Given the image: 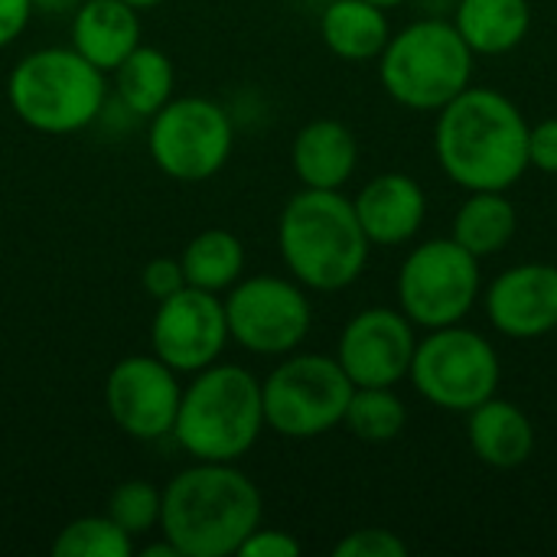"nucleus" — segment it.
Wrapping results in <instances>:
<instances>
[{"instance_id":"obj_1","label":"nucleus","mask_w":557,"mask_h":557,"mask_svg":"<svg viewBox=\"0 0 557 557\" xmlns=\"http://www.w3.org/2000/svg\"><path fill=\"white\" fill-rule=\"evenodd\" d=\"M529 117L499 88L470 85L434 114V157L463 193H509L529 173Z\"/></svg>"},{"instance_id":"obj_2","label":"nucleus","mask_w":557,"mask_h":557,"mask_svg":"<svg viewBox=\"0 0 557 557\" xmlns=\"http://www.w3.org/2000/svg\"><path fill=\"white\" fill-rule=\"evenodd\" d=\"M261 519V490L238 463L196 460L163 486L160 535L180 557L238 555Z\"/></svg>"},{"instance_id":"obj_3","label":"nucleus","mask_w":557,"mask_h":557,"mask_svg":"<svg viewBox=\"0 0 557 557\" xmlns=\"http://www.w3.org/2000/svg\"><path fill=\"white\" fill-rule=\"evenodd\" d=\"M277 251L297 284L313 294H339L366 274L372 242L343 189L304 186L281 209Z\"/></svg>"},{"instance_id":"obj_4","label":"nucleus","mask_w":557,"mask_h":557,"mask_svg":"<svg viewBox=\"0 0 557 557\" xmlns=\"http://www.w3.org/2000/svg\"><path fill=\"white\" fill-rule=\"evenodd\" d=\"M261 379L235 362H212L183 388L173 441L206 463H238L264 431Z\"/></svg>"},{"instance_id":"obj_5","label":"nucleus","mask_w":557,"mask_h":557,"mask_svg":"<svg viewBox=\"0 0 557 557\" xmlns=\"http://www.w3.org/2000/svg\"><path fill=\"white\" fill-rule=\"evenodd\" d=\"M379 62L385 95L418 114H437L473 85L476 55L444 16H421L392 29Z\"/></svg>"},{"instance_id":"obj_6","label":"nucleus","mask_w":557,"mask_h":557,"mask_svg":"<svg viewBox=\"0 0 557 557\" xmlns=\"http://www.w3.org/2000/svg\"><path fill=\"white\" fill-rule=\"evenodd\" d=\"M7 101L29 131L65 137L91 127L104 114L108 82L78 49L46 46L13 65Z\"/></svg>"},{"instance_id":"obj_7","label":"nucleus","mask_w":557,"mask_h":557,"mask_svg":"<svg viewBox=\"0 0 557 557\" xmlns=\"http://www.w3.org/2000/svg\"><path fill=\"white\" fill-rule=\"evenodd\" d=\"M408 382L431 408L470 414L476 405L499 395L503 359L480 330L454 323L418 336Z\"/></svg>"},{"instance_id":"obj_8","label":"nucleus","mask_w":557,"mask_h":557,"mask_svg":"<svg viewBox=\"0 0 557 557\" xmlns=\"http://www.w3.org/2000/svg\"><path fill=\"white\" fill-rule=\"evenodd\" d=\"M352 382L323 352H287L261 382L264 424L287 441H313L343 428Z\"/></svg>"},{"instance_id":"obj_9","label":"nucleus","mask_w":557,"mask_h":557,"mask_svg":"<svg viewBox=\"0 0 557 557\" xmlns=\"http://www.w3.org/2000/svg\"><path fill=\"white\" fill-rule=\"evenodd\" d=\"M480 297V258H473L450 235L414 245L395 277V307L424 333L463 323Z\"/></svg>"},{"instance_id":"obj_10","label":"nucleus","mask_w":557,"mask_h":557,"mask_svg":"<svg viewBox=\"0 0 557 557\" xmlns=\"http://www.w3.org/2000/svg\"><path fill=\"white\" fill-rule=\"evenodd\" d=\"M147 150L170 180L206 183L225 170L235 150V121L206 95L170 98L150 117Z\"/></svg>"},{"instance_id":"obj_11","label":"nucleus","mask_w":557,"mask_h":557,"mask_svg":"<svg viewBox=\"0 0 557 557\" xmlns=\"http://www.w3.org/2000/svg\"><path fill=\"white\" fill-rule=\"evenodd\" d=\"M228 339L251 356L281 359L297 352L313 330V304L307 287L290 274H255L235 281L225 297Z\"/></svg>"},{"instance_id":"obj_12","label":"nucleus","mask_w":557,"mask_h":557,"mask_svg":"<svg viewBox=\"0 0 557 557\" xmlns=\"http://www.w3.org/2000/svg\"><path fill=\"white\" fill-rule=\"evenodd\" d=\"M228 320L219 294L183 287L160 300L150 320V349L180 375H196L222 359L228 346Z\"/></svg>"},{"instance_id":"obj_13","label":"nucleus","mask_w":557,"mask_h":557,"mask_svg":"<svg viewBox=\"0 0 557 557\" xmlns=\"http://www.w3.org/2000/svg\"><path fill=\"white\" fill-rule=\"evenodd\" d=\"M418 326L398 307H366L346 320L336 362L356 388H398L408 379Z\"/></svg>"},{"instance_id":"obj_14","label":"nucleus","mask_w":557,"mask_h":557,"mask_svg":"<svg viewBox=\"0 0 557 557\" xmlns=\"http://www.w3.org/2000/svg\"><path fill=\"white\" fill-rule=\"evenodd\" d=\"M183 385L180 372H173L153 352L124 356L104 375V408L117 431L134 441H160L173 434L180 411Z\"/></svg>"},{"instance_id":"obj_15","label":"nucleus","mask_w":557,"mask_h":557,"mask_svg":"<svg viewBox=\"0 0 557 557\" xmlns=\"http://www.w3.org/2000/svg\"><path fill=\"white\" fill-rule=\"evenodd\" d=\"M490 326L516 343H532L557 333V264L522 261L499 271L483 290Z\"/></svg>"},{"instance_id":"obj_16","label":"nucleus","mask_w":557,"mask_h":557,"mask_svg":"<svg viewBox=\"0 0 557 557\" xmlns=\"http://www.w3.org/2000/svg\"><path fill=\"white\" fill-rule=\"evenodd\" d=\"M352 209L372 248H398L418 238L428 222V193L424 186L401 170L372 176L356 196Z\"/></svg>"},{"instance_id":"obj_17","label":"nucleus","mask_w":557,"mask_h":557,"mask_svg":"<svg viewBox=\"0 0 557 557\" xmlns=\"http://www.w3.org/2000/svg\"><path fill=\"white\" fill-rule=\"evenodd\" d=\"M290 166L307 189H343L359 166V140L349 124L313 117L294 134Z\"/></svg>"},{"instance_id":"obj_18","label":"nucleus","mask_w":557,"mask_h":557,"mask_svg":"<svg viewBox=\"0 0 557 557\" xmlns=\"http://www.w3.org/2000/svg\"><path fill=\"white\" fill-rule=\"evenodd\" d=\"M467 444L493 470H516L532 460L539 434L532 418L509 398H486L467 414Z\"/></svg>"},{"instance_id":"obj_19","label":"nucleus","mask_w":557,"mask_h":557,"mask_svg":"<svg viewBox=\"0 0 557 557\" xmlns=\"http://www.w3.org/2000/svg\"><path fill=\"white\" fill-rule=\"evenodd\" d=\"M140 46V10L124 0H82L72 13V49L104 75Z\"/></svg>"},{"instance_id":"obj_20","label":"nucleus","mask_w":557,"mask_h":557,"mask_svg":"<svg viewBox=\"0 0 557 557\" xmlns=\"http://www.w3.org/2000/svg\"><path fill=\"white\" fill-rule=\"evenodd\" d=\"M450 23L473 55H506L532 33L535 10L532 0H457Z\"/></svg>"},{"instance_id":"obj_21","label":"nucleus","mask_w":557,"mask_h":557,"mask_svg":"<svg viewBox=\"0 0 557 557\" xmlns=\"http://www.w3.org/2000/svg\"><path fill=\"white\" fill-rule=\"evenodd\" d=\"M388 36V10L369 0H330L320 13V39L343 62L379 59Z\"/></svg>"},{"instance_id":"obj_22","label":"nucleus","mask_w":557,"mask_h":557,"mask_svg":"<svg viewBox=\"0 0 557 557\" xmlns=\"http://www.w3.org/2000/svg\"><path fill=\"white\" fill-rule=\"evenodd\" d=\"M519 232V209L499 189L467 193L450 222V238L463 245L473 258L486 261L503 255Z\"/></svg>"},{"instance_id":"obj_23","label":"nucleus","mask_w":557,"mask_h":557,"mask_svg":"<svg viewBox=\"0 0 557 557\" xmlns=\"http://www.w3.org/2000/svg\"><path fill=\"white\" fill-rule=\"evenodd\" d=\"M114 95L121 108L134 117H153L176 88V69L173 59L157 46H137L114 72Z\"/></svg>"},{"instance_id":"obj_24","label":"nucleus","mask_w":557,"mask_h":557,"mask_svg":"<svg viewBox=\"0 0 557 557\" xmlns=\"http://www.w3.org/2000/svg\"><path fill=\"white\" fill-rule=\"evenodd\" d=\"M180 264L189 287L225 294L235 281L245 277V245L228 228H202L186 242Z\"/></svg>"},{"instance_id":"obj_25","label":"nucleus","mask_w":557,"mask_h":557,"mask_svg":"<svg viewBox=\"0 0 557 557\" xmlns=\"http://www.w3.org/2000/svg\"><path fill=\"white\" fill-rule=\"evenodd\" d=\"M343 428L366 444H388L408 428V405L395 388H352Z\"/></svg>"},{"instance_id":"obj_26","label":"nucleus","mask_w":557,"mask_h":557,"mask_svg":"<svg viewBox=\"0 0 557 557\" xmlns=\"http://www.w3.org/2000/svg\"><path fill=\"white\" fill-rule=\"evenodd\" d=\"M55 557H131L134 539L104 516H82L72 519L52 542Z\"/></svg>"},{"instance_id":"obj_27","label":"nucleus","mask_w":557,"mask_h":557,"mask_svg":"<svg viewBox=\"0 0 557 557\" xmlns=\"http://www.w3.org/2000/svg\"><path fill=\"white\" fill-rule=\"evenodd\" d=\"M108 519H114L131 539L150 535L160 529L163 512V490H157L150 480H124L108 496Z\"/></svg>"},{"instance_id":"obj_28","label":"nucleus","mask_w":557,"mask_h":557,"mask_svg":"<svg viewBox=\"0 0 557 557\" xmlns=\"http://www.w3.org/2000/svg\"><path fill=\"white\" fill-rule=\"evenodd\" d=\"M336 557H405L408 555V542L401 535H395L392 529H356L346 532L336 548Z\"/></svg>"},{"instance_id":"obj_29","label":"nucleus","mask_w":557,"mask_h":557,"mask_svg":"<svg viewBox=\"0 0 557 557\" xmlns=\"http://www.w3.org/2000/svg\"><path fill=\"white\" fill-rule=\"evenodd\" d=\"M140 287L153 304H160V300L173 297L176 290H183L186 277H183L180 258H150L144 264V271H140Z\"/></svg>"},{"instance_id":"obj_30","label":"nucleus","mask_w":557,"mask_h":557,"mask_svg":"<svg viewBox=\"0 0 557 557\" xmlns=\"http://www.w3.org/2000/svg\"><path fill=\"white\" fill-rule=\"evenodd\" d=\"M304 552L300 539H294L284 529H264L258 525L238 548V557H297Z\"/></svg>"},{"instance_id":"obj_31","label":"nucleus","mask_w":557,"mask_h":557,"mask_svg":"<svg viewBox=\"0 0 557 557\" xmlns=\"http://www.w3.org/2000/svg\"><path fill=\"white\" fill-rule=\"evenodd\" d=\"M529 170L557 176V117H542L529 127Z\"/></svg>"},{"instance_id":"obj_32","label":"nucleus","mask_w":557,"mask_h":557,"mask_svg":"<svg viewBox=\"0 0 557 557\" xmlns=\"http://www.w3.org/2000/svg\"><path fill=\"white\" fill-rule=\"evenodd\" d=\"M33 13V0H0V49L13 46L26 33Z\"/></svg>"},{"instance_id":"obj_33","label":"nucleus","mask_w":557,"mask_h":557,"mask_svg":"<svg viewBox=\"0 0 557 557\" xmlns=\"http://www.w3.org/2000/svg\"><path fill=\"white\" fill-rule=\"evenodd\" d=\"M82 0H33V10L39 13H55V16H65V13H75Z\"/></svg>"},{"instance_id":"obj_34","label":"nucleus","mask_w":557,"mask_h":557,"mask_svg":"<svg viewBox=\"0 0 557 557\" xmlns=\"http://www.w3.org/2000/svg\"><path fill=\"white\" fill-rule=\"evenodd\" d=\"M140 557H180V552L163 539L160 545H147V548H140Z\"/></svg>"},{"instance_id":"obj_35","label":"nucleus","mask_w":557,"mask_h":557,"mask_svg":"<svg viewBox=\"0 0 557 557\" xmlns=\"http://www.w3.org/2000/svg\"><path fill=\"white\" fill-rule=\"evenodd\" d=\"M124 3H131L134 10H153V7H160L163 0H124Z\"/></svg>"},{"instance_id":"obj_36","label":"nucleus","mask_w":557,"mask_h":557,"mask_svg":"<svg viewBox=\"0 0 557 557\" xmlns=\"http://www.w3.org/2000/svg\"><path fill=\"white\" fill-rule=\"evenodd\" d=\"M369 3H375V7H382V10H392V7H401V3H408V0H369Z\"/></svg>"},{"instance_id":"obj_37","label":"nucleus","mask_w":557,"mask_h":557,"mask_svg":"<svg viewBox=\"0 0 557 557\" xmlns=\"http://www.w3.org/2000/svg\"><path fill=\"white\" fill-rule=\"evenodd\" d=\"M555 222H557V199H555Z\"/></svg>"}]
</instances>
